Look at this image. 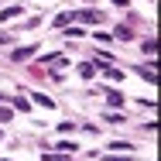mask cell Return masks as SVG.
I'll return each instance as SVG.
<instances>
[{"instance_id": "5bb4252c", "label": "cell", "mask_w": 161, "mask_h": 161, "mask_svg": "<svg viewBox=\"0 0 161 161\" xmlns=\"http://www.w3.org/2000/svg\"><path fill=\"white\" fill-rule=\"evenodd\" d=\"M52 161H69V158H52Z\"/></svg>"}, {"instance_id": "ba28073f", "label": "cell", "mask_w": 161, "mask_h": 161, "mask_svg": "<svg viewBox=\"0 0 161 161\" xmlns=\"http://www.w3.org/2000/svg\"><path fill=\"white\" fill-rule=\"evenodd\" d=\"M69 21H72V14H58V17H55V28H65Z\"/></svg>"}, {"instance_id": "30bf717a", "label": "cell", "mask_w": 161, "mask_h": 161, "mask_svg": "<svg viewBox=\"0 0 161 161\" xmlns=\"http://www.w3.org/2000/svg\"><path fill=\"white\" fill-rule=\"evenodd\" d=\"M3 120H10V106H0V124Z\"/></svg>"}, {"instance_id": "5b68a950", "label": "cell", "mask_w": 161, "mask_h": 161, "mask_svg": "<svg viewBox=\"0 0 161 161\" xmlns=\"http://www.w3.org/2000/svg\"><path fill=\"white\" fill-rule=\"evenodd\" d=\"M106 99H110V106H120V103H124V96H120L117 89H110V93H106Z\"/></svg>"}, {"instance_id": "7c38bea8", "label": "cell", "mask_w": 161, "mask_h": 161, "mask_svg": "<svg viewBox=\"0 0 161 161\" xmlns=\"http://www.w3.org/2000/svg\"><path fill=\"white\" fill-rule=\"evenodd\" d=\"M7 38H10V34H0V45H3V41H7Z\"/></svg>"}, {"instance_id": "3957f363", "label": "cell", "mask_w": 161, "mask_h": 161, "mask_svg": "<svg viewBox=\"0 0 161 161\" xmlns=\"http://www.w3.org/2000/svg\"><path fill=\"white\" fill-rule=\"evenodd\" d=\"M0 17H3V21H10V17H21V7H7V10H0Z\"/></svg>"}, {"instance_id": "9c48e42d", "label": "cell", "mask_w": 161, "mask_h": 161, "mask_svg": "<svg viewBox=\"0 0 161 161\" xmlns=\"http://www.w3.org/2000/svg\"><path fill=\"white\" fill-rule=\"evenodd\" d=\"M106 75H110V79H124V72H120V69H113V65H106Z\"/></svg>"}, {"instance_id": "52a82bcc", "label": "cell", "mask_w": 161, "mask_h": 161, "mask_svg": "<svg viewBox=\"0 0 161 161\" xmlns=\"http://www.w3.org/2000/svg\"><path fill=\"white\" fill-rule=\"evenodd\" d=\"M79 72H82V75L89 79V75H96V65H93V62H86V65H82V69H79Z\"/></svg>"}, {"instance_id": "4fadbf2b", "label": "cell", "mask_w": 161, "mask_h": 161, "mask_svg": "<svg viewBox=\"0 0 161 161\" xmlns=\"http://www.w3.org/2000/svg\"><path fill=\"white\" fill-rule=\"evenodd\" d=\"M106 161H127V158H106Z\"/></svg>"}, {"instance_id": "8992f818", "label": "cell", "mask_w": 161, "mask_h": 161, "mask_svg": "<svg viewBox=\"0 0 161 161\" xmlns=\"http://www.w3.org/2000/svg\"><path fill=\"white\" fill-rule=\"evenodd\" d=\"M144 52L154 55V52H158V41H154V38H144Z\"/></svg>"}, {"instance_id": "7a4b0ae2", "label": "cell", "mask_w": 161, "mask_h": 161, "mask_svg": "<svg viewBox=\"0 0 161 161\" xmlns=\"http://www.w3.org/2000/svg\"><path fill=\"white\" fill-rule=\"evenodd\" d=\"M79 17H82V21H93V24H96V21H103V14H99V10H82Z\"/></svg>"}, {"instance_id": "8fae6325", "label": "cell", "mask_w": 161, "mask_h": 161, "mask_svg": "<svg viewBox=\"0 0 161 161\" xmlns=\"http://www.w3.org/2000/svg\"><path fill=\"white\" fill-rule=\"evenodd\" d=\"M113 3H120V7H127V0H113Z\"/></svg>"}, {"instance_id": "6da1fadb", "label": "cell", "mask_w": 161, "mask_h": 161, "mask_svg": "<svg viewBox=\"0 0 161 161\" xmlns=\"http://www.w3.org/2000/svg\"><path fill=\"white\" fill-rule=\"evenodd\" d=\"M34 52H38V45H24V48H14L10 58H14V62H24V58H31Z\"/></svg>"}, {"instance_id": "277c9868", "label": "cell", "mask_w": 161, "mask_h": 161, "mask_svg": "<svg viewBox=\"0 0 161 161\" xmlns=\"http://www.w3.org/2000/svg\"><path fill=\"white\" fill-rule=\"evenodd\" d=\"M141 75H144L147 82H154V79H158V75H154V65H141Z\"/></svg>"}]
</instances>
